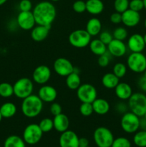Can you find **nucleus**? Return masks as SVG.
<instances>
[{"label":"nucleus","mask_w":146,"mask_h":147,"mask_svg":"<svg viewBox=\"0 0 146 147\" xmlns=\"http://www.w3.org/2000/svg\"><path fill=\"white\" fill-rule=\"evenodd\" d=\"M32 13L36 24L48 27H51L57 15L55 7L48 1H40L36 4Z\"/></svg>","instance_id":"obj_1"},{"label":"nucleus","mask_w":146,"mask_h":147,"mask_svg":"<svg viewBox=\"0 0 146 147\" xmlns=\"http://www.w3.org/2000/svg\"><path fill=\"white\" fill-rule=\"evenodd\" d=\"M43 103L38 95L31 94L24 98L21 105L23 115L29 119L37 117L42 111Z\"/></svg>","instance_id":"obj_2"},{"label":"nucleus","mask_w":146,"mask_h":147,"mask_svg":"<svg viewBox=\"0 0 146 147\" xmlns=\"http://www.w3.org/2000/svg\"><path fill=\"white\" fill-rule=\"evenodd\" d=\"M127 100L130 111L139 117H143L146 112V95L139 92L133 93Z\"/></svg>","instance_id":"obj_3"},{"label":"nucleus","mask_w":146,"mask_h":147,"mask_svg":"<svg viewBox=\"0 0 146 147\" xmlns=\"http://www.w3.org/2000/svg\"><path fill=\"white\" fill-rule=\"evenodd\" d=\"M13 88L14 96L23 100L32 94L34 85L31 79L28 78H21L14 83Z\"/></svg>","instance_id":"obj_4"},{"label":"nucleus","mask_w":146,"mask_h":147,"mask_svg":"<svg viewBox=\"0 0 146 147\" xmlns=\"http://www.w3.org/2000/svg\"><path fill=\"white\" fill-rule=\"evenodd\" d=\"M93 139L98 147H111L115 139L111 131L104 126L98 127L94 130Z\"/></svg>","instance_id":"obj_5"},{"label":"nucleus","mask_w":146,"mask_h":147,"mask_svg":"<svg viewBox=\"0 0 146 147\" xmlns=\"http://www.w3.org/2000/svg\"><path fill=\"white\" fill-rule=\"evenodd\" d=\"M69 42L76 48H84L88 46L91 42V35L86 30H76L69 35Z\"/></svg>","instance_id":"obj_6"},{"label":"nucleus","mask_w":146,"mask_h":147,"mask_svg":"<svg viewBox=\"0 0 146 147\" xmlns=\"http://www.w3.org/2000/svg\"><path fill=\"white\" fill-rule=\"evenodd\" d=\"M127 66L133 73H143L146 70V55L143 53H132L127 57Z\"/></svg>","instance_id":"obj_7"},{"label":"nucleus","mask_w":146,"mask_h":147,"mask_svg":"<svg viewBox=\"0 0 146 147\" xmlns=\"http://www.w3.org/2000/svg\"><path fill=\"white\" fill-rule=\"evenodd\" d=\"M140 118L131 111L125 113L120 121L122 129L127 134L135 133L140 129Z\"/></svg>","instance_id":"obj_8"},{"label":"nucleus","mask_w":146,"mask_h":147,"mask_svg":"<svg viewBox=\"0 0 146 147\" xmlns=\"http://www.w3.org/2000/svg\"><path fill=\"white\" fill-rule=\"evenodd\" d=\"M42 135L43 132L39 124L30 123L24 129L23 132V139L27 144L34 145L41 140Z\"/></svg>","instance_id":"obj_9"},{"label":"nucleus","mask_w":146,"mask_h":147,"mask_svg":"<svg viewBox=\"0 0 146 147\" xmlns=\"http://www.w3.org/2000/svg\"><path fill=\"white\" fill-rule=\"evenodd\" d=\"M76 90L77 98L82 103H92L97 97V89L90 83L81 84Z\"/></svg>","instance_id":"obj_10"},{"label":"nucleus","mask_w":146,"mask_h":147,"mask_svg":"<svg viewBox=\"0 0 146 147\" xmlns=\"http://www.w3.org/2000/svg\"><path fill=\"white\" fill-rule=\"evenodd\" d=\"M54 72L58 76L67 77V76L74 71V67L72 63L64 57H59L56 59L53 64Z\"/></svg>","instance_id":"obj_11"},{"label":"nucleus","mask_w":146,"mask_h":147,"mask_svg":"<svg viewBox=\"0 0 146 147\" xmlns=\"http://www.w3.org/2000/svg\"><path fill=\"white\" fill-rule=\"evenodd\" d=\"M51 70L44 65H41L36 67L32 73V79L39 85H44L49 81L51 78Z\"/></svg>","instance_id":"obj_12"},{"label":"nucleus","mask_w":146,"mask_h":147,"mask_svg":"<svg viewBox=\"0 0 146 147\" xmlns=\"http://www.w3.org/2000/svg\"><path fill=\"white\" fill-rule=\"evenodd\" d=\"M17 23L21 30H31L36 24L32 11H20L17 15Z\"/></svg>","instance_id":"obj_13"},{"label":"nucleus","mask_w":146,"mask_h":147,"mask_svg":"<svg viewBox=\"0 0 146 147\" xmlns=\"http://www.w3.org/2000/svg\"><path fill=\"white\" fill-rule=\"evenodd\" d=\"M145 46L143 35L139 33L132 34L127 40V47L132 53H143Z\"/></svg>","instance_id":"obj_14"},{"label":"nucleus","mask_w":146,"mask_h":147,"mask_svg":"<svg viewBox=\"0 0 146 147\" xmlns=\"http://www.w3.org/2000/svg\"><path fill=\"white\" fill-rule=\"evenodd\" d=\"M59 144L60 147H79V137L73 131L67 130L61 133Z\"/></svg>","instance_id":"obj_15"},{"label":"nucleus","mask_w":146,"mask_h":147,"mask_svg":"<svg viewBox=\"0 0 146 147\" xmlns=\"http://www.w3.org/2000/svg\"><path fill=\"white\" fill-rule=\"evenodd\" d=\"M107 50L111 55L116 57H121L125 55L127 52V45L121 40H113L107 45Z\"/></svg>","instance_id":"obj_16"},{"label":"nucleus","mask_w":146,"mask_h":147,"mask_svg":"<svg viewBox=\"0 0 146 147\" xmlns=\"http://www.w3.org/2000/svg\"><path fill=\"white\" fill-rule=\"evenodd\" d=\"M140 14L138 11L128 9L122 13V23L127 27H134L140 23Z\"/></svg>","instance_id":"obj_17"},{"label":"nucleus","mask_w":146,"mask_h":147,"mask_svg":"<svg viewBox=\"0 0 146 147\" xmlns=\"http://www.w3.org/2000/svg\"><path fill=\"white\" fill-rule=\"evenodd\" d=\"M38 96L44 103H52L57 97V91L53 86L44 85L40 88Z\"/></svg>","instance_id":"obj_18"},{"label":"nucleus","mask_w":146,"mask_h":147,"mask_svg":"<svg viewBox=\"0 0 146 147\" xmlns=\"http://www.w3.org/2000/svg\"><path fill=\"white\" fill-rule=\"evenodd\" d=\"M50 27L48 26L40 25L34 26L31 31V37L35 42H42L45 40L49 34Z\"/></svg>","instance_id":"obj_19"},{"label":"nucleus","mask_w":146,"mask_h":147,"mask_svg":"<svg viewBox=\"0 0 146 147\" xmlns=\"http://www.w3.org/2000/svg\"><path fill=\"white\" fill-rule=\"evenodd\" d=\"M116 96L122 100H127L133 95L132 87L127 83H119L115 88Z\"/></svg>","instance_id":"obj_20"},{"label":"nucleus","mask_w":146,"mask_h":147,"mask_svg":"<svg viewBox=\"0 0 146 147\" xmlns=\"http://www.w3.org/2000/svg\"><path fill=\"white\" fill-rule=\"evenodd\" d=\"M53 123H54V129L57 131L62 133L68 130L70 126V120L65 114L61 113L60 114L54 116Z\"/></svg>","instance_id":"obj_21"},{"label":"nucleus","mask_w":146,"mask_h":147,"mask_svg":"<svg viewBox=\"0 0 146 147\" xmlns=\"http://www.w3.org/2000/svg\"><path fill=\"white\" fill-rule=\"evenodd\" d=\"M93 107V111L97 114L103 116L107 114L110 109V103L107 100L103 98H96L92 103Z\"/></svg>","instance_id":"obj_22"},{"label":"nucleus","mask_w":146,"mask_h":147,"mask_svg":"<svg viewBox=\"0 0 146 147\" xmlns=\"http://www.w3.org/2000/svg\"><path fill=\"white\" fill-rule=\"evenodd\" d=\"M86 2V11L92 15H97L104 10V4L102 0H87Z\"/></svg>","instance_id":"obj_23"},{"label":"nucleus","mask_w":146,"mask_h":147,"mask_svg":"<svg viewBox=\"0 0 146 147\" xmlns=\"http://www.w3.org/2000/svg\"><path fill=\"white\" fill-rule=\"evenodd\" d=\"M102 30V23L98 18L92 17L87 21L86 24V31L92 36L100 34Z\"/></svg>","instance_id":"obj_24"},{"label":"nucleus","mask_w":146,"mask_h":147,"mask_svg":"<svg viewBox=\"0 0 146 147\" xmlns=\"http://www.w3.org/2000/svg\"><path fill=\"white\" fill-rule=\"evenodd\" d=\"M89 47L92 53L95 55L100 56L107 53V45L104 44L100 39H94L91 40Z\"/></svg>","instance_id":"obj_25"},{"label":"nucleus","mask_w":146,"mask_h":147,"mask_svg":"<svg viewBox=\"0 0 146 147\" xmlns=\"http://www.w3.org/2000/svg\"><path fill=\"white\" fill-rule=\"evenodd\" d=\"M120 83V78L113 73H107L102 78V83L103 86L107 89H113Z\"/></svg>","instance_id":"obj_26"},{"label":"nucleus","mask_w":146,"mask_h":147,"mask_svg":"<svg viewBox=\"0 0 146 147\" xmlns=\"http://www.w3.org/2000/svg\"><path fill=\"white\" fill-rule=\"evenodd\" d=\"M66 86L70 90H77L81 85V79H80L79 73L74 71L70 73L66 77Z\"/></svg>","instance_id":"obj_27"},{"label":"nucleus","mask_w":146,"mask_h":147,"mask_svg":"<svg viewBox=\"0 0 146 147\" xmlns=\"http://www.w3.org/2000/svg\"><path fill=\"white\" fill-rule=\"evenodd\" d=\"M17 106L11 102L4 103L0 106V112L3 118L9 119L17 113Z\"/></svg>","instance_id":"obj_28"},{"label":"nucleus","mask_w":146,"mask_h":147,"mask_svg":"<svg viewBox=\"0 0 146 147\" xmlns=\"http://www.w3.org/2000/svg\"><path fill=\"white\" fill-rule=\"evenodd\" d=\"M4 147H26L23 138L17 135H11L5 139Z\"/></svg>","instance_id":"obj_29"},{"label":"nucleus","mask_w":146,"mask_h":147,"mask_svg":"<svg viewBox=\"0 0 146 147\" xmlns=\"http://www.w3.org/2000/svg\"><path fill=\"white\" fill-rule=\"evenodd\" d=\"M14 95V88L11 83L4 82L0 83V96L2 98H9Z\"/></svg>","instance_id":"obj_30"},{"label":"nucleus","mask_w":146,"mask_h":147,"mask_svg":"<svg viewBox=\"0 0 146 147\" xmlns=\"http://www.w3.org/2000/svg\"><path fill=\"white\" fill-rule=\"evenodd\" d=\"M133 142L138 147H146V131H136L133 136Z\"/></svg>","instance_id":"obj_31"},{"label":"nucleus","mask_w":146,"mask_h":147,"mask_svg":"<svg viewBox=\"0 0 146 147\" xmlns=\"http://www.w3.org/2000/svg\"><path fill=\"white\" fill-rule=\"evenodd\" d=\"M40 129L42 131L43 133H47L50 132L54 129V123H53L52 119L50 118H44L40 121L39 123Z\"/></svg>","instance_id":"obj_32"},{"label":"nucleus","mask_w":146,"mask_h":147,"mask_svg":"<svg viewBox=\"0 0 146 147\" xmlns=\"http://www.w3.org/2000/svg\"><path fill=\"white\" fill-rule=\"evenodd\" d=\"M113 73L119 78H123L127 73V66L122 63H117L114 65Z\"/></svg>","instance_id":"obj_33"},{"label":"nucleus","mask_w":146,"mask_h":147,"mask_svg":"<svg viewBox=\"0 0 146 147\" xmlns=\"http://www.w3.org/2000/svg\"><path fill=\"white\" fill-rule=\"evenodd\" d=\"M129 0H115L114 8L117 12L123 13L129 9Z\"/></svg>","instance_id":"obj_34"},{"label":"nucleus","mask_w":146,"mask_h":147,"mask_svg":"<svg viewBox=\"0 0 146 147\" xmlns=\"http://www.w3.org/2000/svg\"><path fill=\"white\" fill-rule=\"evenodd\" d=\"M127 30L123 27H120L116 28L113 32V38L116 39V40H121V41H124L126 38L127 37Z\"/></svg>","instance_id":"obj_35"},{"label":"nucleus","mask_w":146,"mask_h":147,"mask_svg":"<svg viewBox=\"0 0 146 147\" xmlns=\"http://www.w3.org/2000/svg\"><path fill=\"white\" fill-rule=\"evenodd\" d=\"M80 112L81 115H82L83 116H85V117L91 116L94 112L92 103H82V104L80 106Z\"/></svg>","instance_id":"obj_36"},{"label":"nucleus","mask_w":146,"mask_h":147,"mask_svg":"<svg viewBox=\"0 0 146 147\" xmlns=\"http://www.w3.org/2000/svg\"><path fill=\"white\" fill-rule=\"evenodd\" d=\"M111 147H131V143L127 138L118 137L114 139Z\"/></svg>","instance_id":"obj_37"},{"label":"nucleus","mask_w":146,"mask_h":147,"mask_svg":"<svg viewBox=\"0 0 146 147\" xmlns=\"http://www.w3.org/2000/svg\"><path fill=\"white\" fill-rule=\"evenodd\" d=\"M129 9L140 12L144 9L143 0H131L129 3Z\"/></svg>","instance_id":"obj_38"},{"label":"nucleus","mask_w":146,"mask_h":147,"mask_svg":"<svg viewBox=\"0 0 146 147\" xmlns=\"http://www.w3.org/2000/svg\"><path fill=\"white\" fill-rule=\"evenodd\" d=\"M72 8L75 12L83 13L86 11V2L82 0H77L73 3Z\"/></svg>","instance_id":"obj_39"},{"label":"nucleus","mask_w":146,"mask_h":147,"mask_svg":"<svg viewBox=\"0 0 146 147\" xmlns=\"http://www.w3.org/2000/svg\"><path fill=\"white\" fill-rule=\"evenodd\" d=\"M99 39L104 44L106 45L109 44L112 40H113V34L110 32L107 31H103L100 33V36H99Z\"/></svg>","instance_id":"obj_40"},{"label":"nucleus","mask_w":146,"mask_h":147,"mask_svg":"<svg viewBox=\"0 0 146 147\" xmlns=\"http://www.w3.org/2000/svg\"><path fill=\"white\" fill-rule=\"evenodd\" d=\"M20 11H29L32 9V4L30 0H21L19 4Z\"/></svg>","instance_id":"obj_41"},{"label":"nucleus","mask_w":146,"mask_h":147,"mask_svg":"<svg viewBox=\"0 0 146 147\" xmlns=\"http://www.w3.org/2000/svg\"><path fill=\"white\" fill-rule=\"evenodd\" d=\"M98 65L102 67H105L110 63V56L107 54V53L104 54L102 55L99 56L98 60Z\"/></svg>","instance_id":"obj_42"},{"label":"nucleus","mask_w":146,"mask_h":147,"mask_svg":"<svg viewBox=\"0 0 146 147\" xmlns=\"http://www.w3.org/2000/svg\"><path fill=\"white\" fill-rule=\"evenodd\" d=\"M50 112H51L52 114L54 116H57V115L58 114H60V113H62V106H60L58 103L54 102V103H52L51 106H50Z\"/></svg>","instance_id":"obj_43"},{"label":"nucleus","mask_w":146,"mask_h":147,"mask_svg":"<svg viewBox=\"0 0 146 147\" xmlns=\"http://www.w3.org/2000/svg\"><path fill=\"white\" fill-rule=\"evenodd\" d=\"M110 20L112 23H113V24H120V23L122 22V14L121 13L117 12V11L113 13V14L110 15Z\"/></svg>","instance_id":"obj_44"},{"label":"nucleus","mask_w":146,"mask_h":147,"mask_svg":"<svg viewBox=\"0 0 146 147\" xmlns=\"http://www.w3.org/2000/svg\"><path fill=\"white\" fill-rule=\"evenodd\" d=\"M128 105L125 104V103H117L115 106V109L117 112L119 113H121L123 114H124L125 113L127 112V109H128Z\"/></svg>","instance_id":"obj_45"},{"label":"nucleus","mask_w":146,"mask_h":147,"mask_svg":"<svg viewBox=\"0 0 146 147\" xmlns=\"http://www.w3.org/2000/svg\"><path fill=\"white\" fill-rule=\"evenodd\" d=\"M137 85H138L139 88L142 91L145 92L146 93V78L143 75L139 78L138 82H137Z\"/></svg>","instance_id":"obj_46"},{"label":"nucleus","mask_w":146,"mask_h":147,"mask_svg":"<svg viewBox=\"0 0 146 147\" xmlns=\"http://www.w3.org/2000/svg\"><path fill=\"white\" fill-rule=\"evenodd\" d=\"M89 141L86 138H80L79 139V146H88Z\"/></svg>","instance_id":"obj_47"},{"label":"nucleus","mask_w":146,"mask_h":147,"mask_svg":"<svg viewBox=\"0 0 146 147\" xmlns=\"http://www.w3.org/2000/svg\"><path fill=\"white\" fill-rule=\"evenodd\" d=\"M140 129L141 130L146 131V119L143 116L140 119Z\"/></svg>","instance_id":"obj_48"},{"label":"nucleus","mask_w":146,"mask_h":147,"mask_svg":"<svg viewBox=\"0 0 146 147\" xmlns=\"http://www.w3.org/2000/svg\"><path fill=\"white\" fill-rule=\"evenodd\" d=\"M7 0H0V6L3 5V4H5L6 2H7Z\"/></svg>","instance_id":"obj_49"},{"label":"nucleus","mask_w":146,"mask_h":147,"mask_svg":"<svg viewBox=\"0 0 146 147\" xmlns=\"http://www.w3.org/2000/svg\"><path fill=\"white\" fill-rule=\"evenodd\" d=\"M143 4H144V9L146 10V0H143Z\"/></svg>","instance_id":"obj_50"},{"label":"nucleus","mask_w":146,"mask_h":147,"mask_svg":"<svg viewBox=\"0 0 146 147\" xmlns=\"http://www.w3.org/2000/svg\"><path fill=\"white\" fill-rule=\"evenodd\" d=\"M143 39H144L145 43V45H146V33L144 34V35H143Z\"/></svg>","instance_id":"obj_51"},{"label":"nucleus","mask_w":146,"mask_h":147,"mask_svg":"<svg viewBox=\"0 0 146 147\" xmlns=\"http://www.w3.org/2000/svg\"><path fill=\"white\" fill-rule=\"evenodd\" d=\"M2 116H1V112H0V122L1 121V120H2Z\"/></svg>","instance_id":"obj_52"},{"label":"nucleus","mask_w":146,"mask_h":147,"mask_svg":"<svg viewBox=\"0 0 146 147\" xmlns=\"http://www.w3.org/2000/svg\"><path fill=\"white\" fill-rule=\"evenodd\" d=\"M143 76H145V78H146V70H145V71H144V72H143Z\"/></svg>","instance_id":"obj_53"},{"label":"nucleus","mask_w":146,"mask_h":147,"mask_svg":"<svg viewBox=\"0 0 146 147\" xmlns=\"http://www.w3.org/2000/svg\"><path fill=\"white\" fill-rule=\"evenodd\" d=\"M144 26H145V28L146 29V18H145V22H144Z\"/></svg>","instance_id":"obj_54"},{"label":"nucleus","mask_w":146,"mask_h":147,"mask_svg":"<svg viewBox=\"0 0 146 147\" xmlns=\"http://www.w3.org/2000/svg\"><path fill=\"white\" fill-rule=\"evenodd\" d=\"M143 117H144L145 119H146V112H145V115H144V116H143Z\"/></svg>","instance_id":"obj_55"},{"label":"nucleus","mask_w":146,"mask_h":147,"mask_svg":"<svg viewBox=\"0 0 146 147\" xmlns=\"http://www.w3.org/2000/svg\"><path fill=\"white\" fill-rule=\"evenodd\" d=\"M51 1H60V0H51Z\"/></svg>","instance_id":"obj_56"},{"label":"nucleus","mask_w":146,"mask_h":147,"mask_svg":"<svg viewBox=\"0 0 146 147\" xmlns=\"http://www.w3.org/2000/svg\"><path fill=\"white\" fill-rule=\"evenodd\" d=\"M79 147H88V146H79Z\"/></svg>","instance_id":"obj_57"}]
</instances>
